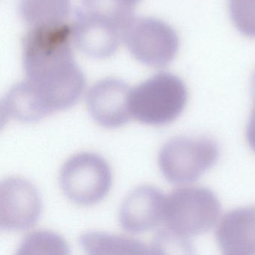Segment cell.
<instances>
[{"mask_svg": "<svg viewBox=\"0 0 255 255\" xmlns=\"http://www.w3.org/2000/svg\"><path fill=\"white\" fill-rule=\"evenodd\" d=\"M221 207L217 197L207 188L185 186L165 198V228L183 238L208 231L218 220Z\"/></svg>", "mask_w": 255, "mask_h": 255, "instance_id": "obj_3", "label": "cell"}, {"mask_svg": "<svg viewBox=\"0 0 255 255\" xmlns=\"http://www.w3.org/2000/svg\"><path fill=\"white\" fill-rule=\"evenodd\" d=\"M112 171L99 155L80 153L65 162L59 175L64 195L74 204L92 206L104 199L112 186Z\"/></svg>", "mask_w": 255, "mask_h": 255, "instance_id": "obj_4", "label": "cell"}, {"mask_svg": "<svg viewBox=\"0 0 255 255\" xmlns=\"http://www.w3.org/2000/svg\"><path fill=\"white\" fill-rule=\"evenodd\" d=\"M217 144L199 136L175 137L161 149L159 165L171 183H186L199 178L218 159Z\"/></svg>", "mask_w": 255, "mask_h": 255, "instance_id": "obj_5", "label": "cell"}, {"mask_svg": "<svg viewBox=\"0 0 255 255\" xmlns=\"http://www.w3.org/2000/svg\"><path fill=\"white\" fill-rule=\"evenodd\" d=\"M165 198L157 188L149 185L132 191L121 206L119 221L122 228L133 234L156 228L163 222Z\"/></svg>", "mask_w": 255, "mask_h": 255, "instance_id": "obj_10", "label": "cell"}, {"mask_svg": "<svg viewBox=\"0 0 255 255\" xmlns=\"http://www.w3.org/2000/svg\"><path fill=\"white\" fill-rule=\"evenodd\" d=\"M70 0H20L22 18L32 26L62 23L70 11Z\"/></svg>", "mask_w": 255, "mask_h": 255, "instance_id": "obj_14", "label": "cell"}, {"mask_svg": "<svg viewBox=\"0 0 255 255\" xmlns=\"http://www.w3.org/2000/svg\"><path fill=\"white\" fill-rule=\"evenodd\" d=\"M41 97L26 80L14 85L1 103L2 125L9 119L20 122H35L51 114Z\"/></svg>", "mask_w": 255, "mask_h": 255, "instance_id": "obj_12", "label": "cell"}, {"mask_svg": "<svg viewBox=\"0 0 255 255\" xmlns=\"http://www.w3.org/2000/svg\"><path fill=\"white\" fill-rule=\"evenodd\" d=\"M124 41L137 60L153 68H163L171 62L180 44L171 26L151 17L134 19L125 32Z\"/></svg>", "mask_w": 255, "mask_h": 255, "instance_id": "obj_6", "label": "cell"}, {"mask_svg": "<svg viewBox=\"0 0 255 255\" xmlns=\"http://www.w3.org/2000/svg\"><path fill=\"white\" fill-rule=\"evenodd\" d=\"M252 93L253 96L254 104L252 115L249 119L246 130V138L250 147L255 151V73L252 81Z\"/></svg>", "mask_w": 255, "mask_h": 255, "instance_id": "obj_18", "label": "cell"}, {"mask_svg": "<svg viewBox=\"0 0 255 255\" xmlns=\"http://www.w3.org/2000/svg\"><path fill=\"white\" fill-rule=\"evenodd\" d=\"M216 239L225 255H255V205L227 213L218 226Z\"/></svg>", "mask_w": 255, "mask_h": 255, "instance_id": "obj_11", "label": "cell"}, {"mask_svg": "<svg viewBox=\"0 0 255 255\" xmlns=\"http://www.w3.org/2000/svg\"><path fill=\"white\" fill-rule=\"evenodd\" d=\"M81 10L119 25L126 32L134 20L135 3L131 0H81Z\"/></svg>", "mask_w": 255, "mask_h": 255, "instance_id": "obj_15", "label": "cell"}, {"mask_svg": "<svg viewBox=\"0 0 255 255\" xmlns=\"http://www.w3.org/2000/svg\"><path fill=\"white\" fill-rule=\"evenodd\" d=\"M73 29L77 47L95 59L113 56L125 38V30L119 25L83 10L77 14Z\"/></svg>", "mask_w": 255, "mask_h": 255, "instance_id": "obj_9", "label": "cell"}, {"mask_svg": "<svg viewBox=\"0 0 255 255\" xmlns=\"http://www.w3.org/2000/svg\"><path fill=\"white\" fill-rule=\"evenodd\" d=\"M41 211L36 188L20 177L5 179L0 186V225L7 231H23L33 226Z\"/></svg>", "mask_w": 255, "mask_h": 255, "instance_id": "obj_7", "label": "cell"}, {"mask_svg": "<svg viewBox=\"0 0 255 255\" xmlns=\"http://www.w3.org/2000/svg\"><path fill=\"white\" fill-rule=\"evenodd\" d=\"M132 89L122 80L107 78L95 83L88 92V110L95 122L107 128H117L128 123L131 116Z\"/></svg>", "mask_w": 255, "mask_h": 255, "instance_id": "obj_8", "label": "cell"}, {"mask_svg": "<svg viewBox=\"0 0 255 255\" xmlns=\"http://www.w3.org/2000/svg\"><path fill=\"white\" fill-rule=\"evenodd\" d=\"M74 29L66 23L33 26L23 38L26 80L51 113L71 108L85 89V77L73 59Z\"/></svg>", "mask_w": 255, "mask_h": 255, "instance_id": "obj_1", "label": "cell"}, {"mask_svg": "<svg viewBox=\"0 0 255 255\" xmlns=\"http://www.w3.org/2000/svg\"><path fill=\"white\" fill-rule=\"evenodd\" d=\"M187 98L181 79L170 73H159L131 90V116L145 125H166L180 116Z\"/></svg>", "mask_w": 255, "mask_h": 255, "instance_id": "obj_2", "label": "cell"}, {"mask_svg": "<svg viewBox=\"0 0 255 255\" xmlns=\"http://www.w3.org/2000/svg\"><path fill=\"white\" fill-rule=\"evenodd\" d=\"M231 18L243 35L255 38V0H229Z\"/></svg>", "mask_w": 255, "mask_h": 255, "instance_id": "obj_17", "label": "cell"}, {"mask_svg": "<svg viewBox=\"0 0 255 255\" xmlns=\"http://www.w3.org/2000/svg\"><path fill=\"white\" fill-rule=\"evenodd\" d=\"M132 2H134V3H136L137 2H138L139 0H132Z\"/></svg>", "mask_w": 255, "mask_h": 255, "instance_id": "obj_19", "label": "cell"}, {"mask_svg": "<svg viewBox=\"0 0 255 255\" xmlns=\"http://www.w3.org/2000/svg\"><path fill=\"white\" fill-rule=\"evenodd\" d=\"M80 243L89 255H148L151 246L125 235L91 231L80 237Z\"/></svg>", "mask_w": 255, "mask_h": 255, "instance_id": "obj_13", "label": "cell"}, {"mask_svg": "<svg viewBox=\"0 0 255 255\" xmlns=\"http://www.w3.org/2000/svg\"><path fill=\"white\" fill-rule=\"evenodd\" d=\"M66 241L56 233L36 231L28 234L20 244L17 255H67Z\"/></svg>", "mask_w": 255, "mask_h": 255, "instance_id": "obj_16", "label": "cell"}]
</instances>
